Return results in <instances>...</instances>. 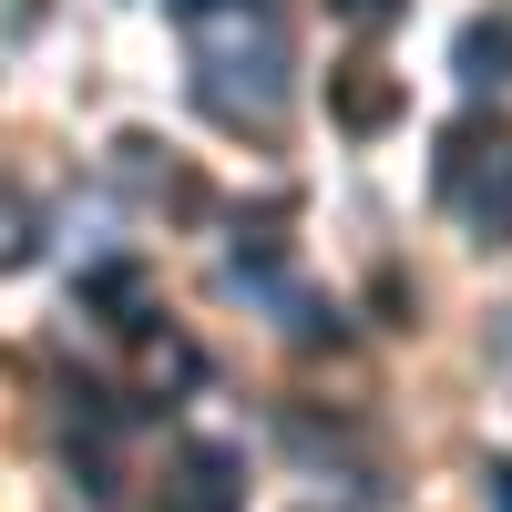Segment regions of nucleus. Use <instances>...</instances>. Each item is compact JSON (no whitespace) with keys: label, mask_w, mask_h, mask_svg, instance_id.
Wrapping results in <instances>:
<instances>
[{"label":"nucleus","mask_w":512,"mask_h":512,"mask_svg":"<svg viewBox=\"0 0 512 512\" xmlns=\"http://www.w3.org/2000/svg\"><path fill=\"white\" fill-rule=\"evenodd\" d=\"M185 21L195 52V103L226 134H277L287 93H297V52H287V11L277 0H164Z\"/></svg>","instance_id":"nucleus-1"},{"label":"nucleus","mask_w":512,"mask_h":512,"mask_svg":"<svg viewBox=\"0 0 512 512\" xmlns=\"http://www.w3.org/2000/svg\"><path fill=\"white\" fill-rule=\"evenodd\" d=\"M431 195L451 205L482 246H512V113H461L431 144Z\"/></svg>","instance_id":"nucleus-2"},{"label":"nucleus","mask_w":512,"mask_h":512,"mask_svg":"<svg viewBox=\"0 0 512 512\" xmlns=\"http://www.w3.org/2000/svg\"><path fill=\"white\" fill-rule=\"evenodd\" d=\"M164 512H246V461L226 441H185L164 472Z\"/></svg>","instance_id":"nucleus-3"},{"label":"nucleus","mask_w":512,"mask_h":512,"mask_svg":"<svg viewBox=\"0 0 512 512\" xmlns=\"http://www.w3.org/2000/svg\"><path fill=\"white\" fill-rule=\"evenodd\" d=\"M328 113L349 123V134H390V123H400V72H379V62H338V72H328Z\"/></svg>","instance_id":"nucleus-4"},{"label":"nucleus","mask_w":512,"mask_h":512,"mask_svg":"<svg viewBox=\"0 0 512 512\" xmlns=\"http://www.w3.org/2000/svg\"><path fill=\"white\" fill-rule=\"evenodd\" d=\"M451 72L472 93H512V11H472L451 31Z\"/></svg>","instance_id":"nucleus-5"},{"label":"nucleus","mask_w":512,"mask_h":512,"mask_svg":"<svg viewBox=\"0 0 512 512\" xmlns=\"http://www.w3.org/2000/svg\"><path fill=\"white\" fill-rule=\"evenodd\" d=\"M0 267H31V216L21 205H0Z\"/></svg>","instance_id":"nucleus-6"},{"label":"nucleus","mask_w":512,"mask_h":512,"mask_svg":"<svg viewBox=\"0 0 512 512\" xmlns=\"http://www.w3.org/2000/svg\"><path fill=\"white\" fill-rule=\"evenodd\" d=\"M338 21H359V31H379V21H400V0H328Z\"/></svg>","instance_id":"nucleus-7"},{"label":"nucleus","mask_w":512,"mask_h":512,"mask_svg":"<svg viewBox=\"0 0 512 512\" xmlns=\"http://www.w3.org/2000/svg\"><path fill=\"white\" fill-rule=\"evenodd\" d=\"M482 502H492V512H512V451H502V461H482Z\"/></svg>","instance_id":"nucleus-8"},{"label":"nucleus","mask_w":512,"mask_h":512,"mask_svg":"<svg viewBox=\"0 0 512 512\" xmlns=\"http://www.w3.org/2000/svg\"><path fill=\"white\" fill-rule=\"evenodd\" d=\"M492 359H502V379H512V308H502V338H492Z\"/></svg>","instance_id":"nucleus-9"}]
</instances>
